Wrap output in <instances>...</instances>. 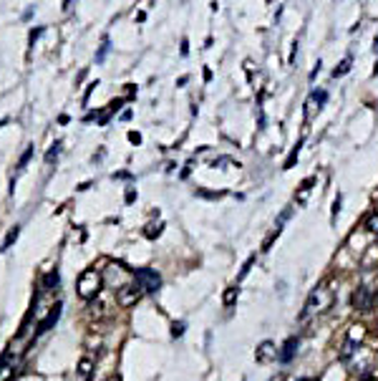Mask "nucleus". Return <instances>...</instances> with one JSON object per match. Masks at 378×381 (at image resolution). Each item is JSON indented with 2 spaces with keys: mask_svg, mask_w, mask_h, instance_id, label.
Wrapping results in <instances>:
<instances>
[{
  "mask_svg": "<svg viewBox=\"0 0 378 381\" xmlns=\"http://www.w3.org/2000/svg\"><path fill=\"white\" fill-rule=\"evenodd\" d=\"M184 328H187L184 321H174L172 323V338H182L184 336Z\"/></svg>",
  "mask_w": 378,
  "mask_h": 381,
  "instance_id": "4be33fe9",
  "label": "nucleus"
},
{
  "mask_svg": "<svg viewBox=\"0 0 378 381\" xmlns=\"http://www.w3.org/2000/svg\"><path fill=\"white\" fill-rule=\"evenodd\" d=\"M58 318H61V306L56 303V306L51 308V313H48V315H46V318H43V321L38 323V328H35V336H40V333H46V331H51V326H53V323H56Z\"/></svg>",
  "mask_w": 378,
  "mask_h": 381,
  "instance_id": "0eeeda50",
  "label": "nucleus"
},
{
  "mask_svg": "<svg viewBox=\"0 0 378 381\" xmlns=\"http://www.w3.org/2000/svg\"><path fill=\"white\" fill-rule=\"evenodd\" d=\"M328 306H330V290H328L325 285H320V288H315L313 293L308 295V303H305V311H303V315H300V321H308L313 313L325 311Z\"/></svg>",
  "mask_w": 378,
  "mask_h": 381,
  "instance_id": "f03ea898",
  "label": "nucleus"
},
{
  "mask_svg": "<svg viewBox=\"0 0 378 381\" xmlns=\"http://www.w3.org/2000/svg\"><path fill=\"white\" fill-rule=\"evenodd\" d=\"M235 162L230 159V157H219V159H214L212 162V167H219V169H227V167H232Z\"/></svg>",
  "mask_w": 378,
  "mask_h": 381,
  "instance_id": "b1692460",
  "label": "nucleus"
},
{
  "mask_svg": "<svg viewBox=\"0 0 378 381\" xmlns=\"http://www.w3.org/2000/svg\"><path fill=\"white\" fill-rule=\"evenodd\" d=\"M18 235H20V225H13V227H10V232L5 235V240H3V247H0V250H10V247H13V242L18 240Z\"/></svg>",
  "mask_w": 378,
  "mask_h": 381,
  "instance_id": "ddd939ff",
  "label": "nucleus"
},
{
  "mask_svg": "<svg viewBox=\"0 0 378 381\" xmlns=\"http://www.w3.org/2000/svg\"><path fill=\"white\" fill-rule=\"evenodd\" d=\"M124 200H126V205L137 202V189H134V187H129V189H126V195H124Z\"/></svg>",
  "mask_w": 378,
  "mask_h": 381,
  "instance_id": "cd10ccee",
  "label": "nucleus"
},
{
  "mask_svg": "<svg viewBox=\"0 0 378 381\" xmlns=\"http://www.w3.org/2000/svg\"><path fill=\"white\" fill-rule=\"evenodd\" d=\"M58 152H61V141H56V144L51 146V149H48V154H46V162L51 164V162H53V159L58 157Z\"/></svg>",
  "mask_w": 378,
  "mask_h": 381,
  "instance_id": "393cba45",
  "label": "nucleus"
},
{
  "mask_svg": "<svg viewBox=\"0 0 378 381\" xmlns=\"http://www.w3.org/2000/svg\"><path fill=\"white\" fill-rule=\"evenodd\" d=\"M129 141L131 144H141V134L139 132H129Z\"/></svg>",
  "mask_w": 378,
  "mask_h": 381,
  "instance_id": "c756f323",
  "label": "nucleus"
},
{
  "mask_svg": "<svg viewBox=\"0 0 378 381\" xmlns=\"http://www.w3.org/2000/svg\"><path fill=\"white\" fill-rule=\"evenodd\" d=\"M328 101V91H313L310 94V101H308V106H323V104Z\"/></svg>",
  "mask_w": 378,
  "mask_h": 381,
  "instance_id": "4468645a",
  "label": "nucleus"
},
{
  "mask_svg": "<svg viewBox=\"0 0 378 381\" xmlns=\"http://www.w3.org/2000/svg\"><path fill=\"white\" fill-rule=\"evenodd\" d=\"M101 288H103V278H101V273H99L96 268H88V270H83V273L78 275L76 290H78V295H81L83 301L96 298V295L101 293Z\"/></svg>",
  "mask_w": 378,
  "mask_h": 381,
  "instance_id": "f257e3e1",
  "label": "nucleus"
},
{
  "mask_svg": "<svg viewBox=\"0 0 378 381\" xmlns=\"http://www.w3.org/2000/svg\"><path fill=\"white\" fill-rule=\"evenodd\" d=\"M33 157V146H28V149L23 152V157H20V162H18V169H23L26 164H28V159Z\"/></svg>",
  "mask_w": 378,
  "mask_h": 381,
  "instance_id": "bb28decb",
  "label": "nucleus"
},
{
  "mask_svg": "<svg viewBox=\"0 0 378 381\" xmlns=\"http://www.w3.org/2000/svg\"><path fill=\"white\" fill-rule=\"evenodd\" d=\"M373 51L378 53V35H376V43H373Z\"/></svg>",
  "mask_w": 378,
  "mask_h": 381,
  "instance_id": "e433bc0d",
  "label": "nucleus"
},
{
  "mask_svg": "<svg viewBox=\"0 0 378 381\" xmlns=\"http://www.w3.org/2000/svg\"><path fill=\"white\" fill-rule=\"evenodd\" d=\"M275 358H277V346L273 341H262L257 346V351H255V361L257 364H270V361H275Z\"/></svg>",
  "mask_w": 378,
  "mask_h": 381,
  "instance_id": "423d86ee",
  "label": "nucleus"
},
{
  "mask_svg": "<svg viewBox=\"0 0 378 381\" xmlns=\"http://www.w3.org/2000/svg\"><path fill=\"white\" fill-rule=\"evenodd\" d=\"M106 51H108V40H103V46H101V51L96 53V61H101V58L106 56Z\"/></svg>",
  "mask_w": 378,
  "mask_h": 381,
  "instance_id": "7c9ffc66",
  "label": "nucleus"
},
{
  "mask_svg": "<svg viewBox=\"0 0 378 381\" xmlns=\"http://www.w3.org/2000/svg\"><path fill=\"white\" fill-rule=\"evenodd\" d=\"M300 146H303V141H298L293 149H290V154H287V159H285V164H282V169H293L295 167V162H298V157H300Z\"/></svg>",
  "mask_w": 378,
  "mask_h": 381,
  "instance_id": "f8f14e48",
  "label": "nucleus"
},
{
  "mask_svg": "<svg viewBox=\"0 0 378 381\" xmlns=\"http://www.w3.org/2000/svg\"><path fill=\"white\" fill-rule=\"evenodd\" d=\"M290 215H293V207H285V209H282V215H280V217H277V222H275V227H277V230H282V225H285L287 220H290Z\"/></svg>",
  "mask_w": 378,
  "mask_h": 381,
  "instance_id": "5701e85b",
  "label": "nucleus"
},
{
  "mask_svg": "<svg viewBox=\"0 0 378 381\" xmlns=\"http://www.w3.org/2000/svg\"><path fill=\"white\" fill-rule=\"evenodd\" d=\"M40 33H43V28H33V31H31V43H33V40H35Z\"/></svg>",
  "mask_w": 378,
  "mask_h": 381,
  "instance_id": "2f4dec72",
  "label": "nucleus"
},
{
  "mask_svg": "<svg viewBox=\"0 0 378 381\" xmlns=\"http://www.w3.org/2000/svg\"><path fill=\"white\" fill-rule=\"evenodd\" d=\"M0 381H15V366L8 364V356L0 361Z\"/></svg>",
  "mask_w": 378,
  "mask_h": 381,
  "instance_id": "9d476101",
  "label": "nucleus"
},
{
  "mask_svg": "<svg viewBox=\"0 0 378 381\" xmlns=\"http://www.w3.org/2000/svg\"><path fill=\"white\" fill-rule=\"evenodd\" d=\"M162 227H164L162 222H157V225H146L144 235H146V238H159V235H162Z\"/></svg>",
  "mask_w": 378,
  "mask_h": 381,
  "instance_id": "aec40b11",
  "label": "nucleus"
},
{
  "mask_svg": "<svg viewBox=\"0 0 378 381\" xmlns=\"http://www.w3.org/2000/svg\"><path fill=\"white\" fill-rule=\"evenodd\" d=\"M313 182H315L313 177H308V179L300 184V189L295 192V200H298L300 205H305V202H308V197H310V189H313Z\"/></svg>",
  "mask_w": 378,
  "mask_h": 381,
  "instance_id": "1a4fd4ad",
  "label": "nucleus"
},
{
  "mask_svg": "<svg viewBox=\"0 0 378 381\" xmlns=\"http://www.w3.org/2000/svg\"><path fill=\"white\" fill-rule=\"evenodd\" d=\"M141 295H144V288H141L139 283H126V285H121L119 293H116V303H119L121 308L137 306Z\"/></svg>",
  "mask_w": 378,
  "mask_h": 381,
  "instance_id": "7ed1b4c3",
  "label": "nucleus"
},
{
  "mask_svg": "<svg viewBox=\"0 0 378 381\" xmlns=\"http://www.w3.org/2000/svg\"><path fill=\"white\" fill-rule=\"evenodd\" d=\"M270 381H285V379H282V374H277V376H273Z\"/></svg>",
  "mask_w": 378,
  "mask_h": 381,
  "instance_id": "f704fd0d",
  "label": "nucleus"
},
{
  "mask_svg": "<svg viewBox=\"0 0 378 381\" xmlns=\"http://www.w3.org/2000/svg\"><path fill=\"white\" fill-rule=\"evenodd\" d=\"M295 351H298V338H287L285 346L277 351V358H280L282 364H290V361H293V356H295Z\"/></svg>",
  "mask_w": 378,
  "mask_h": 381,
  "instance_id": "6e6552de",
  "label": "nucleus"
},
{
  "mask_svg": "<svg viewBox=\"0 0 378 381\" xmlns=\"http://www.w3.org/2000/svg\"><path fill=\"white\" fill-rule=\"evenodd\" d=\"M350 66H353V61L350 58H345V61H341L336 69H333V78H341V76H345L348 71H350Z\"/></svg>",
  "mask_w": 378,
  "mask_h": 381,
  "instance_id": "2eb2a0df",
  "label": "nucleus"
},
{
  "mask_svg": "<svg viewBox=\"0 0 378 381\" xmlns=\"http://www.w3.org/2000/svg\"><path fill=\"white\" fill-rule=\"evenodd\" d=\"M280 232H282V230H277V227H275V230L270 232V235H268V238H265V242H262V252H268V250L273 247V242H275V240L280 238Z\"/></svg>",
  "mask_w": 378,
  "mask_h": 381,
  "instance_id": "a211bd4d",
  "label": "nucleus"
},
{
  "mask_svg": "<svg viewBox=\"0 0 378 381\" xmlns=\"http://www.w3.org/2000/svg\"><path fill=\"white\" fill-rule=\"evenodd\" d=\"M91 371H94V361H91L88 356H83L81 361H78V379L86 381L88 376H91Z\"/></svg>",
  "mask_w": 378,
  "mask_h": 381,
  "instance_id": "9b49d317",
  "label": "nucleus"
},
{
  "mask_svg": "<svg viewBox=\"0 0 378 381\" xmlns=\"http://www.w3.org/2000/svg\"><path fill=\"white\" fill-rule=\"evenodd\" d=\"M237 295H240V288H237V285L227 288V290H225V295H222V303H225V306H232V303L237 301Z\"/></svg>",
  "mask_w": 378,
  "mask_h": 381,
  "instance_id": "dca6fc26",
  "label": "nucleus"
},
{
  "mask_svg": "<svg viewBox=\"0 0 378 381\" xmlns=\"http://www.w3.org/2000/svg\"><path fill=\"white\" fill-rule=\"evenodd\" d=\"M252 263H255V255H252V258H247V263H244V265H242V270H240V275H237V283H240V280L244 278V275H247V273H250Z\"/></svg>",
  "mask_w": 378,
  "mask_h": 381,
  "instance_id": "a878e982",
  "label": "nucleus"
},
{
  "mask_svg": "<svg viewBox=\"0 0 378 381\" xmlns=\"http://www.w3.org/2000/svg\"><path fill=\"white\" fill-rule=\"evenodd\" d=\"M298 381H315V379H298Z\"/></svg>",
  "mask_w": 378,
  "mask_h": 381,
  "instance_id": "4c0bfd02",
  "label": "nucleus"
},
{
  "mask_svg": "<svg viewBox=\"0 0 378 381\" xmlns=\"http://www.w3.org/2000/svg\"><path fill=\"white\" fill-rule=\"evenodd\" d=\"M53 285H58V270H51L46 275V280H43V290H51Z\"/></svg>",
  "mask_w": 378,
  "mask_h": 381,
  "instance_id": "6ab92c4d",
  "label": "nucleus"
},
{
  "mask_svg": "<svg viewBox=\"0 0 378 381\" xmlns=\"http://www.w3.org/2000/svg\"><path fill=\"white\" fill-rule=\"evenodd\" d=\"M189 53V43H187V40H182V56H187Z\"/></svg>",
  "mask_w": 378,
  "mask_h": 381,
  "instance_id": "473e14b6",
  "label": "nucleus"
},
{
  "mask_svg": "<svg viewBox=\"0 0 378 381\" xmlns=\"http://www.w3.org/2000/svg\"><path fill=\"white\" fill-rule=\"evenodd\" d=\"M353 353H355V341H350V338H348V341L343 344V348H341V358H343V361H348Z\"/></svg>",
  "mask_w": 378,
  "mask_h": 381,
  "instance_id": "f3484780",
  "label": "nucleus"
},
{
  "mask_svg": "<svg viewBox=\"0 0 378 381\" xmlns=\"http://www.w3.org/2000/svg\"><path fill=\"white\" fill-rule=\"evenodd\" d=\"M137 283L144 288V293H157L162 288V275L151 268H139L137 270Z\"/></svg>",
  "mask_w": 378,
  "mask_h": 381,
  "instance_id": "20e7f679",
  "label": "nucleus"
},
{
  "mask_svg": "<svg viewBox=\"0 0 378 381\" xmlns=\"http://www.w3.org/2000/svg\"><path fill=\"white\" fill-rule=\"evenodd\" d=\"M353 308L355 311H368L371 306H373V298H371V288L368 285H358L353 290Z\"/></svg>",
  "mask_w": 378,
  "mask_h": 381,
  "instance_id": "39448f33",
  "label": "nucleus"
},
{
  "mask_svg": "<svg viewBox=\"0 0 378 381\" xmlns=\"http://www.w3.org/2000/svg\"><path fill=\"white\" fill-rule=\"evenodd\" d=\"M366 230L373 232V235H378V212L368 215V220H366Z\"/></svg>",
  "mask_w": 378,
  "mask_h": 381,
  "instance_id": "412c9836",
  "label": "nucleus"
},
{
  "mask_svg": "<svg viewBox=\"0 0 378 381\" xmlns=\"http://www.w3.org/2000/svg\"><path fill=\"white\" fill-rule=\"evenodd\" d=\"M373 306H376V308H378V290H376V293H373Z\"/></svg>",
  "mask_w": 378,
  "mask_h": 381,
  "instance_id": "72a5a7b5",
  "label": "nucleus"
},
{
  "mask_svg": "<svg viewBox=\"0 0 378 381\" xmlns=\"http://www.w3.org/2000/svg\"><path fill=\"white\" fill-rule=\"evenodd\" d=\"M341 212V195L336 197V200H333V220H336V215Z\"/></svg>",
  "mask_w": 378,
  "mask_h": 381,
  "instance_id": "c85d7f7f",
  "label": "nucleus"
},
{
  "mask_svg": "<svg viewBox=\"0 0 378 381\" xmlns=\"http://www.w3.org/2000/svg\"><path fill=\"white\" fill-rule=\"evenodd\" d=\"M108 381H121V376H119V374H116V376H111V379H108Z\"/></svg>",
  "mask_w": 378,
  "mask_h": 381,
  "instance_id": "c9c22d12",
  "label": "nucleus"
}]
</instances>
